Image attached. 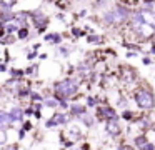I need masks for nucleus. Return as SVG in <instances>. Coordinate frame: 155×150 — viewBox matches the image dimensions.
Masks as SVG:
<instances>
[{"instance_id":"1","label":"nucleus","mask_w":155,"mask_h":150,"mask_svg":"<svg viewBox=\"0 0 155 150\" xmlns=\"http://www.w3.org/2000/svg\"><path fill=\"white\" fill-rule=\"evenodd\" d=\"M55 92L62 98H70V97H74L77 93V85L72 80H62V82H58L55 85Z\"/></svg>"},{"instance_id":"2","label":"nucleus","mask_w":155,"mask_h":150,"mask_svg":"<svg viewBox=\"0 0 155 150\" xmlns=\"http://www.w3.org/2000/svg\"><path fill=\"white\" fill-rule=\"evenodd\" d=\"M135 100H137V105L140 107V108H152L153 107V97H152L150 92H147V90H137V93H135Z\"/></svg>"},{"instance_id":"3","label":"nucleus","mask_w":155,"mask_h":150,"mask_svg":"<svg viewBox=\"0 0 155 150\" xmlns=\"http://www.w3.org/2000/svg\"><path fill=\"white\" fill-rule=\"evenodd\" d=\"M127 10L124 8V7H118L117 10H114V12H110L107 15V20L108 22H114V23H120L125 20V17H127Z\"/></svg>"},{"instance_id":"4","label":"nucleus","mask_w":155,"mask_h":150,"mask_svg":"<svg viewBox=\"0 0 155 150\" xmlns=\"http://www.w3.org/2000/svg\"><path fill=\"white\" fill-rule=\"evenodd\" d=\"M137 30L143 38H150V37L155 35V27L150 25V23H145V22H142L140 25L137 27Z\"/></svg>"},{"instance_id":"5","label":"nucleus","mask_w":155,"mask_h":150,"mask_svg":"<svg viewBox=\"0 0 155 150\" xmlns=\"http://www.w3.org/2000/svg\"><path fill=\"white\" fill-rule=\"evenodd\" d=\"M105 128H107V133H110V135H118L120 133V125H118V122L115 118H108Z\"/></svg>"},{"instance_id":"6","label":"nucleus","mask_w":155,"mask_h":150,"mask_svg":"<svg viewBox=\"0 0 155 150\" xmlns=\"http://www.w3.org/2000/svg\"><path fill=\"white\" fill-rule=\"evenodd\" d=\"M34 22L37 23V27H38L40 30H44L48 20H47V15H45V13H42V12H35V13H34Z\"/></svg>"},{"instance_id":"7","label":"nucleus","mask_w":155,"mask_h":150,"mask_svg":"<svg viewBox=\"0 0 155 150\" xmlns=\"http://www.w3.org/2000/svg\"><path fill=\"white\" fill-rule=\"evenodd\" d=\"M120 77L124 82H132V80L135 78V73L132 68H128V67H124V68L120 70Z\"/></svg>"},{"instance_id":"8","label":"nucleus","mask_w":155,"mask_h":150,"mask_svg":"<svg viewBox=\"0 0 155 150\" xmlns=\"http://www.w3.org/2000/svg\"><path fill=\"white\" fill-rule=\"evenodd\" d=\"M140 18H142V22H145V23H150V25H153L155 27V13L153 12H150V10H145V12H140Z\"/></svg>"},{"instance_id":"9","label":"nucleus","mask_w":155,"mask_h":150,"mask_svg":"<svg viewBox=\"0 0 155 150\" xmlns=\"http://www.w3.org/2000/svg\"><path fill=\"white\" fill-rule=\"evenodd\" d=\"M12 123V118L10 115H7L5 112H0V128H5Z\"/></svg>"},{"instance_id":"10","label":"nucleus","mask_w":155,"mask_h":150,"mask_svg":"<svg viewBox=\"0 0 155 150\" xmlns=\"http://www.w3.org/2000/svg\"><path fill=\"white\" fill-rule=\"evenodd\" d=\"M65 122V115H62V113H55L54 117H52V120L48 122V127L52 125H60V123Z\"/></svg>"},{"instance_id":"11","label":"nucleus","mask_w":155,"mask_h":150,"mask_svg":"<svg viewBox=\"0 0 155 150\" xmlns=\"http://www.w3.org/2000/svg\"><path fill=\"white\" fill-rule=\"evenodd\" d=\"M5 27H7L8 32H14V30H17L18 27H20V22H18L17 18H14V20H10V22L5 23Z\"/></svg>"},{"instance_id":"12","label":"nucleus","mask_w":155,"mask_h":150,"mask_svg":"<svg viewBox=\"0 0 155 150\" xmlns=\"http://www.w3.org/2000/svg\"><path fill=\"white\" fill-rule=\"evenodd\" d=\"M10 118L14 120V122L20 120V118H22V112H20V108H12V112H10Z\"/></svg>"},{"instance_id":"13","label":"nucleus","mask_w":155,"mask_h":150,"mask_svg":"<svg viewBox=\"0 0 155 150\" xmlns=\"http://www.w3.org/2000/svg\"><path fill=\"white\" fill-rule=\"evenodd\" d=\"M47 42H50V43H58L60 42V35L58 33H50V35H47Z\"/></svg>"},{"instance_id":"14","label":"nucleus","mask_w":155,"mask_h":150,"mask_svg":"<svg viewBox=\"0 0 155 150\" xmlns=\"http://www.w3.org/2000/svg\"><path fill=\"white\" fill-rule=\"evenodd\" d=\"M5 142H7V133L4 128H0V145H4Z\"/></svg>"},{"instance_id":"15","label":"nucleus","mask_w":155,"mask_h":150,"mask_svg":"<svg viewBox=\"0 0 155 150\" xmlns=\"http://www.w3.org/2000/svg\"><path fill=\"white\" fill-rule=\"evenodd\" d=\"M70 133H72V135H70L72 140H77V138H78V130H77V128H72Z\"/></svg>"},{"instance_id":"16","label":"nucleus","mask_w":155,"mask_h":150,"mask_svg":"<svg viewBox=\"0 0 155 150\" xmlns=\"http://www.w3.org/2000/svg\"><path fill=\"white\" fill-rule=\"evenodd\" d=\"M27 35H28V32H27V30H25V28H22L20 32H18V37H20V38H25V37H27Z\"/></svg>"},{"instance_id":"17","label":"nucleus","mask_w":155,"mask_h":150,"mask_svg":"<svg viewBox=\"0 0 155 150\" xmlns=\"http://www.w3.org/2000/svg\"><path fill=\"white\" fill-rule=\"evenodd\" d=\"M90 42H95V43H100V42H102V37H97V35H95V37H90Z\"/></svg>"},{"instance_id":"18","label":"nucleus","mask_w":155,"mask_h":150,"mask_svg":"<svg viewBox=\"0 0 155 150\" xmlns=\"http://www.w3.org/2000/svg\"><path fill=\"white\" fill-rule=\"evenodd\" d=\"M143 142H145V138H143V137H138V138H137V143H138V145H142Z\"/></svg>"},{"instance_id":"19","label":"nucleus","mask_w":155,"mask_h":150,"mask_svg":"<svg viewBox=\"0 0 155 150\" xmlns=\"http://www.w3.org/2000/svg\"><path fill=\"white\" fill-rule=\"evenodd\" d=\"M120 150H134L132 147H128V145H124V147H120Z\"/></svg>"},{"instance_id":"20","label":"nucleus","mask_w":155,"mask_h":150,"mask_svg":"<svg viewBox=\"0 0 155 150\" xmlns=\"http://www.w3.org/2000/svg\"><path fill=\"white\" fill-rule=\"evenodd\" d=\"M7 150H17V145H12V147H8Z\"/></svg>"},{"instance_id":"21","label":"nucleus","mask_w":155,"mask_h":150,"mask_svg":"<svg viewBox=\"0 0 155 150\" xmlns=\"http://www.w3.org/2000/svg\"><path fill=\"white\" fill-rule=\"evenodd\" d=\"M124 2H127V3H132V2H135V0H124Z\"/></svg>"},{"instance_id":"22","label":"nucleus","mask_w":155,"mask_h":150,"mask_svg":"<svg viewBox=\"0 0 155 150\" xmlns=\"http://www.w3.org/2000/svg\"><path fill=\"white\" fill-rule=\"evenodd\" d=\"M72 150H80V148H72Z\"/></svg>"},{"instance_id":"23","label":"nucleus","mask_w":155,"mask_h":150,"mask_svg":"<svg viewBox=\"0 0 155 150\" xmlns=\"http://www.w3.org/2000/svg\"><path fill=\"white\" fill-rule=\"evenodd\" d=\"M145 2H152V0H145Z\"/></svg>"},{"instance_id":"24","label":"nucleus","mask_w":155,"mask_h":150,"mask_svg":"<svg viewBox=\"0 0 155 150\" xmlns=\"http://www.w3.org/2000/svg\"><path fill=\"white\" fill-rule=\"evenodd\" d=\"M0 3H2V0H0Z\"/></svg>"}]
</instances>
